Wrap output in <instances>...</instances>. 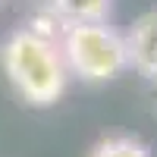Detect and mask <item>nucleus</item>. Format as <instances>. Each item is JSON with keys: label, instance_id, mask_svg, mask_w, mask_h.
<instances>
[{"label": "nucleus", "instance_id": "nucleus-4", "mask_svg": "<svg viewBox=\"0 0 157 157\" xmlns=\"http://www.w3.org/2000/svg\"><path fill=\"white\" fill-rule=\"evenodd\" d=\"M63 19L72 22H104L110 13V0H50Z\"/></svg>", "mask_w": 157, "mask_h": 157}, {"label": "nucleus", "instance_id": "nucleus-2", "mask_svg": "<svg viewBox=\"0 0 157 157\" xmlns=\"http://www.w3.org/2000/svg\"><path fill=\"white\" fill-rule=\"evenodd\" d=\"M63 66L85 82H107L129 66L126 38L104 22H72L60 44Z\"/></svg>", "mask_w": 157, "mask_h": 157}, {"label": "nucleus", "instance_id": "nucleus-3", "mask_svg": "<svg viewBox=\"0 0 157 157\" xmlns=\"http://www.w3.org/2000/svg\"><path fill=\"white\" fill-rule=\"evenodd\" d=\"M126 54L129 66H135L145 78L157 85V10L135 19V25L126 35Z\"/></svg>", "mask_w": 157, "mask_h": 157}, {"label": "nucleus", "instance_id": "nucleus-1", "mask_svg": "<svg viewBox=\"0 0 157 157\" xmlns=\"http://www.w3.org/2000/svg\"><path fill=\"white\" fill-rule=\"evenodd\" d=\"M3 69L10 85L32 107H50L66 91V66L57 44L38 29H19L3 44Z\"/></svg>", "mask_w": 157, "mask_h": 157}, {"label": "nucleus", "instance_id": "nucleus-5", "mask_svg": "<svg viewBox=\"0 0 157 157\" xmlns=\"http://www.w3.org/2000/svg\"><path fill=\"white\" fill-rule=\"evenodd\" d=\"M88 157H151V148L135 135H110L101 138Z\"/></svg>", "mask_w": 157, "mask_h": 157}]
</instances>
